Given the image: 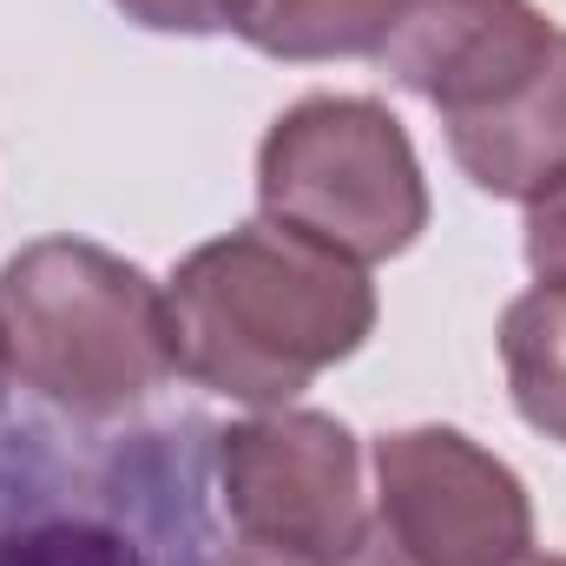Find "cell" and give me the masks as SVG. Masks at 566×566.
Segmentation results:
<instances>
[{
  "label": "cell",
  "mask_w": 566,
  "mask_h": 566,
  "mask_svg": "<svg viewBox=\"0 0 566 566\" xmlns=\"http://www.w3.org/2000/svg\"><path fill=\"white\" fill-rule=\"evenodd\" d=\"M218 428L0 409V566H224Z\"/></svg>",
  "instance_id": "cell-1"
},
{
  "label": "cell",
  "mask_w": 566,
  "mask_h": 566,
  "mask_svg": "<svg viewBox=\"0 0 566 566\" xmlns=\"http://www.w3.org/2000/svg\"><path fill=\"white\" fill-rule=\"evenodd\" d=\"M165 303L178 376L251 409H290L376 329V283L363 277V264L271 218L198 244Z\"/></svg>",
  "instance_id": "cell-2"
},
{
  "label": "cell",
  "mask_w": 566,
  "mask_h": 566,
  "mask_svg": "<svg viewBox=\"0 0 566 566\" xmlns=\"http://www.w3.org/2000/svg\"><path fill=\"white\" fill-rule=\"evenodd\" d=\"M0 343L13 376L80 422H119L178 369L165 290L86 238H40L7 258Z\"/></svg>",
  "instance_id": "cell-3"
},
{
  "label": "cell",
  "mask_w": 566,
  "mask_h": 566,
  "mask_svg": "<svg viewBox=\"0 0 566 566\" xmlns=\"http://www.w3.org/2000/svg\"><path fill=\"white\" fill-rule=\"evenodd\" d=\"M264 218L349 258H402L428 231V185L402 119L376 99H296L258 145Z\"/></svg>",
  "instance_id": "cell-4"
},
{
  "label": "cell",
  "mask_w": 566,
  "mask_h": 566,
  "mask_svg": "<svg viewBox=\"0 0 566 566\" xmlns=\"http://www.w3.org/2000/svg\"><path fill=\"white\" fill-rule=\"evenodd\" d=\"M218 501L244 547L296 566H349L369 534L363 448L316 409H271L218 428Z\"/></svg>",
  "instance_id": "cell-5"
},
{
  "label": "cell",
  "mask_w": 566,
  "mask_h": 566,
  "mask_svg": "<svg viewBox=\"0 0 566 566\" xmlns=\"http://www.w3.org/2000/svg\"><path fill=\"white\" fill-rule=\"evenodd\" d=\"M409 566H521L534 507L521 474L461 428H396L376 441V521Z\"/></svg>",
  "instance_id": "cell-6"
},
{
  "label": "cell",
  "mask_w": 566,
  "mask_h": 566,
  "mask_svg": "<svg viewBox=\"0 0 566 566\" xmlns=\"http://www.w3.org/2000/svg\"><path fill=\"white\" fill-rule=\"evenodd\" d=\"M554 33L534 0H409L382 66L441 119H468L521 93L547 66Z\"/></svg>",
  "instance_id": "cell-7"
},
{
  "label": "cell",
  "mask_w": 566,
  "mask_h": 566,
  "mask_svg": "<svg viewBox=\"0 0 566 566\" xmlns=\"http://www.w3.org/2000/svg\"><path fill=\"white\" fill-rule=\"evenodd\" d=\"M454 165L494 198H534L566 171V33H554L547 66L488 113L441 119Z\"/></svg>",
  "instance_id": "cell-8"
},
{
  "label": "cell",
  "mask_w": 566,
  "mask_h": 566,
  "mask_svg": "<svg viewBox=\"0 0 566 566\" xmlns=\"http://www.w3.org/2000/svg\"><path fill=\"white\" fill-rule=\"evenodd\" d=\"M409 0H231V33L271 60H356L382 53Z\"/></svg>",
  "instance_id": "cell-9"
},
{
  "label": "cell",
  "mask_w": 566,
  "mask_h": 566,
  "mask_svg": "<svg viewBox=\"0 0 566 566\" xmlns=\"http://www.w3.org/2000/svg\"><path fill=\"white\" fill-rule=\"evenodd\" d=\"M501 363L527 428L566 441V290H527L501 316Z\"/></svg>",
  "instance_id": "cell-10"
},
{
  "label": "cell",
  "mask_w": 566,
  "mask_h": 566,
  "mask_svg": "<svg viewBox=\"0 0 566 566\" xmlns=\"http://www.w3.org/2000/svg\"><path fill=\"white\" fill-rule=\"evenodd\" d=\"M527 271L541 290H566V171L527 198Z\"/></svg>",
  "instance_id": "cell-11"
},
{
  "label": "cell",
  "mask_w": 566,
  "mask_h": 566,
  "mask_svg": "<svg viewBox=\"0 0 566 566\" xmlns=\"http://www.w3.org/2000/svg\"><path fill=\"white\" fill-rule=\"evenodd\" d=\"M126 20L151 33H218L231 27V0H113Z\"/></svg>",
  "instance_id": "cell-12"
},
{
  "label": "cell",
  "mask_w": 566,
  "mask_h": 566,
  "mask_svg": "<svg viewBox=\"0 0 566 566\" xmlns=\"http://www.w3.org/2000/svg\"><path fill=\"white\" fill-rule=\"evenodd\" d=\"M224 566H296V560H277V554H264V547H244V541H238V547L224 554Z\"/></svg>",
  "instance_id": "cell-13"
},
{
  "label": "cell",
  "mask_w": 566,
  "mask_h": 566,
  "mask_svg": "<svg viewBox=\"0 0 566 566\" xmlns=\"http://www.w3.org/2000/svg\"><path fill=\"white\" fill-rule=\"evenodd\" d=\"M7 376H13V363H7V343H0V409H7Z\"/></svg>",
  "instance_id": "cell-14"
},
{
  "label": "cell",
  "mask_w": 566,
  "mask_h": 566,
  "mask_svg": "<svg viewBox=\"0 0 566 566\" xmlns=\"http://www.w3.org/2000/svg\"><path fill=\"white\" fill-rule=\"evenodd\" d=\"M521 566H566V560H541V554H527V560H521Z\"/></svg>",
  "instance_id": "cell-15"
}]
</instances>
